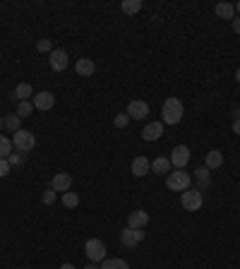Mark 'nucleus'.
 Here are the masks:
<instances>
[{"mask_svg": "<svg viewBox=\"0 0 240 269\" xmlns=\"http://www.w3.org/2000/svg\"><path fill=\"white\" fill-rule=\"evenodd\" d=\"M185 116V106L178 97H168L163 101V108H161V123L163 125H178Z\"/></svg>", "mask_w": 240, "mask_h": 269, "instance_id": "nucleus-1", "label": "nucleus"}, {"mask_svg": "<svg viewBox=\"0 0 240 269\" xmlns=\"http://www.w3.org/2000/svg\"><path fill=\"white\" fill-rule=\"evenodd\" d=\"M190 185H192V176L185 173V168H175L166 176V187L171 193H185Z\"/></svg>", "mask_w": 240, "mask_h": 269, "instance_id": "nucleus-2", "label": "nucleus"}, {"mask_svg": "<svg viewBox=\"0 0 240 269\" xmlns=\"http://www.w3.org/2000/svg\"><path fill=\"white\" fill-rule=\"evenodd\" d=\"M180 204H182V209H188V212H199L204 204V195L197 187H188L180 195Z\"/></svg>", "mask_w": 240, "mask_h": 269, "instance_id": "nucleus-3", "label": "nucleus"}, {"mask_svg": "<svg viewBox=\"0 0 240 269\" xmlns=\"http://www.w3.org/2000/svg\"><path fill=\"white\" fill-rule=\"evenodd\" d=\"M84 253H87L89 262H103L106 260V245H103L101 238H89L87 243H84Z\"/></svg>", "mask_w": 240, "mask_h": 269, "instance_id": "nucleus-4", "label": "nucleus"}, {"mask_svg": "<svg viewBox=\"0 0 240 269\" xmlns=\"http://www.w3.org/2000/svg\"><path fill=\"white\" fill-rule=\"evenodd\" d=\"M12 147H17V151H31L34 147H36V137L29 132V130H17L15 134H12Z\"/></svg>", "mask_w": 240, "mask_h": 269, "instance_id": "nucleus-5", "label": "nucleus"}, {"mask_svg": "<svg viewBox=\"0 0 240 269\" xmlns=\"http://www.w3.org/2000/svg\"><path fill=\"white\" fill-rule=\"evenodd\" d=\"M142 240H144V231H137V228H127V226H125L123 231H120V243H123L127 250L137 247Z\"/></svg>", "mask_w": 240, "mask_h": 269, "instance_id": "nucleus-6", "label": "nucleus"}, {"mask_svg": "<svg viewBox=\"0 0 240 269\" xmlns=\"http://www.w3.org/2000/svg\"><path fill=\"white\" fill-rule=\"evenodd\" d=\"M48 63H51L53 72H65V67H67V63H70V58H67V53L63 51V48H53L51 55H48Z\"/></svg>", "mask_w": 240, "mask_h": 269, "instance_id": "nucleus-7", "label": "nucleus"}, {"mask_svg": "<svg viewBox=\"0 0 240 269\" xmlns=\"http://www.w3.org/2000/svg\"><path fill=\"white\" fill-rule=\"evenodd\" d=\"M188 164H190V147H185V144L173 147V151H171V166H175V168H185Z\"/></svg>", "mask_w": 240, "mask_h": 269, "instance_id": "nucleus-8", "label": "nucleus"}, {"mask_svg": "<svg viewBox=\"0 0 240 269\" xmlns=\"http://www.w3.org/2000/svg\"><path fill=\"white\" fill-rule=\"evenodd\" d=\"M130 173L135 176V178H144V176H149L152 173V161L146 157H135L130 164Z\"/></svg>", "mask_w": 240, "mask_h": 269, "instance_id": "nucleus-9", "label": "nucleus"}, {"mask_svg": "<svg viewBox=\"0 0 240 269\" xmlns=\"http://www.w3.org/2000/svg\"><path fill=\"white\" fill-rule=\"evenodd\" d=\"M127 116H130V120H144L146 116H149V104L146 101H139V99H135V101H130L127 104Z\"/></svg>", "mask_w": 240, "mask_h": 269, "instance_id": "nucleus-10", "label": "nucleus"}, {"mask_svg": "<svg viewBox=\"0 0 240 269\" xmlns=\"http://www.w3.org/2000/svg\"><path fill=\"white\" fill-rule=\"evenodd\" d=\"M31 104L36 111H51L56 106V97H53V91H39V94H34Z\"/></svg>", "mask_w": 240, "mask_h": 269, "instance_id": "nucleus-11", "label": "nucleus"}, {"mask_svg": "<svg viewBox=\"0 0 240 269\" xmlns=\"http://www.w3.org/2000/svg\"><path fill=\"white\" fill-rule=\"evenodd\" d=\"M159 137H163V123H161V120L146 123L144 130H142V140H144V142H156Z\"/></svg>", "mask_w": 240, "mask_h": 269, "instance_id": "nucleus-12", "label": "nucleus"}, {"mask_svg": "<svg viewBox=\"0 0 240 269\" xmlns=\"http://www.w3.org/2000/svg\"><path fill=\"white\" fill-rule=\"evenodd\" d=\"M51 187L56 190V193H60V195H65V193H70V187H72V176L70 173H56L53 176V180H51Z\"/></svg>", "mask_w": 240, "mask_h": 269, "instance_id": "nucleus-13", "label": "nucleus"}, {"mask_svg": "<svg viewBox=\"0 0 240 269\" xmlns=\"http://www.w3.org/2000/svg\"><path fill=\"white\" fill-rule=\"evenodd\" d=\"M149 224V214L144 209H135L127 214V228H137V231H144V226Z\"/></svg>", "mask_w": 240, "mask_h": 269, "instance_id": "nucleus-14", "label": "nucleus"}, {"mask_svg": "<svg viewBox=\"0 0 240 269\" xmlns=\"http://www.w3.org/2000/svg\"><path fill=\"white\" fill-rule=\"evenodd\" d=\"M195 183H197L195 187L202 195H204V190H209L211 187V171L207 168V166H199V168L195 171Z\"/></svg>", "mask_w": 240, "mask_h": 269, "instance_id": "nucleus-15", "label": "nucleus"}, {"mask_svg": "<svg viewBox=\"0 0 240 269\" xmlns=\"http://www.w3.org/2000/svg\"><path fill=\"white\" fill-rule=\"evenodd\" d=\"M75 72L80 77H91L96 72V63L91 58H80L75 63Z\"/></svg>", "mask_w": 240, "mask_h": 269, "instance_id": "nucleus-16", "label": "nucleus"}, {"mask_svg": "<svg viewBox=\"0 0 240 269\" xmlns=\"http://www.w3.org/2000/svg\"><path fill=\"white\" fill-rule=\"evenodd\" d=\"M12 99H15L17 104L20 101H29V99H34V87L29 82H20L15 87V91H12Z\"/></svg>", "mask_w": 240, "mask_h": 269, "instance_id": "nucleus-17", "label": "nucleus"}, {"mask_svg": "<svg viewBox=\"0 0 240 269\" xmlns=\"http://www.w3.org/2000/svg\"><path fill=\"white\" fill-rule=\"evenodd\" d=\"M204 166H207L209 171H216V168H221V166H224V154H221L218 149L207 151V159H204Z\"/></svg>", "mask_w": 240, "mask_h": 269, "instance_id": "nucleus-18", "label": "nucleus"}, {"mask_svg": "<svg viewBox=\"0 0 240 269\" xmlns=\"http://www.w3.org/2000/svg\"><path fill=\"white\" fill-rule=\"evenodd\" d=\"M152 173H159V176H168L171 173V159L156 157L152 161Z\"/></svg>", "mask_w": 240, "mask_h": 269, "instance_id": "nucleus-19", "label": "nucleus"}, {"mask_svg": "<svg viewBox=\"0 0 240 269\" xmlns=\"http://www.w3.org/2000/svg\"><path fill=\"white\" fill-rule=\"evenodd\" d=\"M216 17H221V20H231L235 17V5H231V3H216Z\"/></svg>", "mask_w": 240, "mask_h": 269, "instance_id": "nucleus-20", "label": "nucleus"}, {"mask_svg": "<svg viewBox=\"0 0 240 269\" xmlns=\"http://www.w3.org/2000/svg\"><path fill=\"white\" fill-rule=\"evenodd\" d=\"M20 123H22V118H20L17 113H12V116H5V118H3V127H5V130H10L12 134H15L17 130H22V127H20Z\"/></svg>", "mask_w": 240, "mask_h": 269, "instance_id": "nucleus-21", "label": "nucleus"}, {"mask_svg": "<svg viewBox=\"0 0 240 269\" xmlns=\"http://www.w3.org/2000/svg\"><path fill=\"white\" fill-rule=\"evenodd\" d=\"M101 269H130V264L125 260H120V257H106L101 262Z\"/></svg>", "mask_w": 240, "mask_h": 269, "instance_id": "nucleus-22", "label": "nucleus"}, {"mask_svg": "<svg viewBox=\"0 0 240 269\" xmlns=\"http://www.w3.org/2000/svg\"><path fill=\"white\" fill-rule=\"evenodd\" d=\"M120 10H123L125 15H137L139 10H142V0H123Z\"/></svg>", "mask_w": 240, "mask_h": 269, "instance_id": "nucleus-23", "label": "nucleus"}, {"mask_svg": "<svg viewBox=\"0 0 240 269\" xmlns=\"http://www.w3.org/2000/svg\"><path fill=\"white\" fill-rule=\"evenodd\" d=\"M10 154H12V140L0 134V159H8Z\"/></svg>", "mask_w": 240, "mask_h": 269, "instance_id": "nucleus-24", "label": "nucleus"}, {"mask_svg": "<svg viewBox=\"0 0 240 269\" xmlns=\"http://www.w3.org/2000/svg\"><path fill=\"white\" fill-rule=\"evenodd\" d=\"M31 113H34V104H31V101H20V104H17V116H20V118H29Z\"/></svg>", "mask_w": 240, "mask_h": 269, "instance_id": "nucleus-25", "label": "nucleus"}, {"mask_svg": "<svg viewBox=\"0 0 240 269\" xmlns=\"http://www.w3.org/2000/svg\"><path fill=\"white\" fill-rule=\"evenodd\" d=\"M77 204H80V195H77V193H65V195H63V207L75 209Z\"/></svg>", "mask_w": 240, "mask_h": 269, "instance_id": "nucleus-26", "label": "nucleus"}, {"mask_svg": "<svg viewBox=\"0 0 240 269\" xmlns=\"http://www.w3.org/2000/svg\"><path fill=\"white\" fill-rule=\"evenodd\" d=\"M56 200H58V193H56L53 187L44 190V195H41V202H44L46 207H51V204H56Z\"/></svg>", "mask_w": 240, "mask_h": 269, "instance_id": "nucleus-27", "label": "nucleus"}, {"mask_svg": "<svg viewBox=\"0 0 240 269\" xmlns=\"http://www.w3.org/2000/svg\"><path fill=\"white\" fill-rule=\"evenodd\" d=\"M24 161H27V154H24V151H12V154L8 157V164L10 166H22Z\"/></svg>", "mask_w": 240, "mask_h": 269, "instance_id": "nucleus-28", "label": "nucleus"}, {"mask_svg": "<svg viewBox=\"0 0 240 269\" xmlns=\"http://www.w3.org/2000/svg\"><path fill=\"white\" fill-rule=\"evenodd\" d=\"M36 51L39 53H48V55H51V51H53L51 39H39V41H36Z\"/></svg>", "mask_w": 240, "mask_h": 269, "instance_id": "nucleus-29", "label": "nucleus"}, {"mask_svg": "<svg viewBox=\"0 0 240 269\" xmlns=\"http://www.w3.org/2000/svg\"><path fill=\"white\" fill-rule=\"evenodd\" d=\"M127 123H130V116H127V113H118L116 118H113V125L120 127V130H123V127H127Z\"/></svg>", "mask_w": 240, "mask_h": 269, "instance_id": "nucleus-30", "label": "nucleus"}, {"mask_svg": "<svg viewBox=\"0 0 240 269\" xmlns=\"http://www.w3.org/2000/svg\"><path fill=\"white\" fill-rule=\"evenodd\" d=\"M10 168H12V166L8 164V159H0V178H5L10 173Z\"/></svg>", "mask_w": 240, "mask_h": 269, "instance_id": "nucleus-31", "label": "nucleus"}, {"mask_svg": "<svg viewBox=\"0 0 240 269\" xmlns=\"http://www.w3.org/2000/svg\"><path fill=\"white\" fill-rule=\"evenodd\" d=\"M231 27H233V31H235V34H240V17H233Z\"/></svg>", "mask_w": 240, "mask_h": 269, "instance_id": "nucleus-32", "label": "nucleus"}, {"mask_svg": "<svg viewBox=\"0 0 240 269\" xmlns=\"http://www.w3.org/2000/svg\"><path fill=\"white\" fill-rule=\"evenodd\" d=\"M233 132H235V134H240V118H235V120H233Z\"/></svg>", "mask_w": 240, "mask_h": 269, "instance_id": "nucleus-33", "label": "nucleus"}, {"mask_svg": "<svg viewBox=\"0 0 240 269\" xmlns=\"http://www.w3.org/2000/svg\"><path fill=\"white\" fill-rule=\"evenodd\" d=\"M58 269H77V267H75V264H70V262H63Z\"/></svg>", "mask_w": 240, "mask_h": 269, "instance_id": "nucleus-34", "label": "nucleus"}, {"mask_svg": "<svg viewBox=\"0 0 240 269\" xmlns=\"http://www.w3.org/2000/svg\"><path fill=\"white\" fill-rule=\"evenodd\" d=\"M235 118H240V106H235V108H233V120Z\"/></svg>", "mask_w": 240, "mask_h": 269, "instance_id": "nucleus-35", "label": "nucleus"}, {"mask_svg": "<svg viewBox=\"0 0 240 269\" xmlns=\"http://www.w3.org/2000/svg\"><path fill=\"white\" fill-rule=\"evenodd\" d=\"M82 269H101V267H99V264H94V262H91V264H87V267H82Z\"/></svg>", "mask_w": 240, "mask_h": 269, "instance_id": "nucleus-36", "label": "nucleus"}, {"mask_svg": "<svg viewBox=\"0 0 240 269\" xmlns=\"http://www.w3.org/2000/svg\"><path fill=\"white\" fill-rule=\"evenodd\" d=\"M235 82L240 84V67H238V70H235Z\"/></svg>", "mask_w": 240, "mask_h": 269, "instance_id": "nucleus-37", "label": "nucleus"}, {"mask_svg": "<svg viewBox=\"0 0 240 269\" xmlns=\"http://www.w3.org/2000/svg\"><path fill=\"white\" fill-rule=\"evenodd\" d=\"M235 12H238V17H240V0L235 3Z\"/></svg>", "mask_w": 240, "mask_h": 269, "instance_id": "nucleus-38", "label": "nucleus"}, {"mask_svg": "<svg viewBox=\"0 0 240 269\" xmlns=\"http://www.w3.org/2000/svg\"><path fill=\"white\" fill-rule=\"evenodd\" d=\"M0 130H3V118H0Z\"/></svg>", "mask_w": 240, "mask_h": 269, "instance_id": "nucleus-39", "label": "nucleus"}]
</instances>
